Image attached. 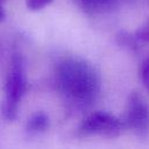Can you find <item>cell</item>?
Segmentation results:
<instances>
[{
	"label": "cell",
	"instance_id": "obj_6",
	"mask_svg": "<svg viewBox=\"0 0 149 149\" xmlns=\"http://www.w3.org/2000/svg\"><path fill=\"white\" fill-rule=\"evenodd\" d=\"M116 42L130 50H137L143 44L149 43V20L143 22L133 33L120 31L116 35Z\"/></svg>",
	"mask_w": 149,
	"mask_h": 149
},
{
	"label": "cell",
	"instance_id": "obj_9",
	"mask_svg": "<svg viewBox=\"0 0 149 149\" xmlns=\"http://www.w3.org/2000/svg\"><path fill=\"white\" fill-rule=\"evenodd\" d=\"M51 1L52 0H27V6L34 10H36V9H40L44 6H47Z\"/></svg>",
	"mask_w": 149,
	"mask_h": 149
},
{
	"label": "cell",
	"instance_id": "obj_3",
	"mask_svg": "<svg viewBox=\"0 0 149 149\" xmlns=\"http://www.w3.org/2000/svg\"><path fill=\"white\" fill-rule=\"evenodd\" d=\"M125 129L123 121L111 113L97 111L86 115L77 128L78 137H88V136H105V137H115L121 134Z\"/></svg>",
	"mask_w": 149,
	"mask_h": 149
},
{
	"label": "cell",
	"instance_id": "obj_7",
	"mask_svg": "<svg viewBox=\"0 0 149 149\" xmlns=\"http://www.w3.org/2000/svg\"><path fill=\"white\" fill-rule=\"evenodd\" d=\"M49 126H50L49 116L43 112H36L27 120L24 130L28 135L33 136V135H38L41 133H44L45 130H48Z\"/></svg>",
	"mask_w": 149,
	"mask_h": 149
},
{
	"label": "cell",
	"instance_id": "obj_4",
	"mask_svg": "<svg viewBox=\"0 0 149 149\" xmlns=\"http://www.w3.org/2000/svg\"><path fill=\"white\" fill-rule=\"evenodd\" d=\"M125 128L132 130L141 139L149 135V105L137 92H132L126 102L123 115Z\"/></svg>",
	"mask_w": 149,
	"mask_h": 149
},
{
	"label": "cell",
	"instance_id": "obj_8",
	"mask_svg": "<svg viewBox=\"0 0 149 149\" xmlns=\"http://www.w3.org/2000/svg\"><path fill=\"white\" fill-rule=\"evenodd\" d=\"M139 76L143 86L149 91V57H147L140 65Z\"/></svg>",
	"mask_w": 149,
	"mask_h": 149
},
{
	"label": "cell",
	"instance_id": "obj_1",
	"mask_svg": "<svg viewBox=\"0 0 149 149\" xmlns=\"http://www.w3.org/2000/svg\"><path fill=\"white\" fill-rule=\"evenodd\" d=\"M56 86L61 94L77 107L93 104L101 88L98 70L78 56L63 58L56 66Z\"/></svg>",
	"mask_w": 149,
	"mask_h": 149
},
{
	"label": "cell",
	"instance_id": "obj_10",
	"mask_svg": "<svg viewBox=\"0 0 149 149\" xmlns=\"http://www.w3.org/2000/svg\"><path fill=\"white\" fill-rule=\"evenodd\" d=\"M3 17H5V10H3V9H2V7L0 6V21H1Z\"/></svg>",
	"mask_w": 149,
	"mask_h": 149
},
{
	"label": "cell",
	"instance_id": "obj_2",
	"mask_svg": "<svg viewBox=\"0 0 149 149\" xmlns=\"http://www.w3.org/2000/svg\"><path fill=\"white\" fill-rule=\"evenodd\" d=\"M26 87L27 81L23 57L20 52H14L5 81V95L1 105V113L6 120L13 121L16 118Z\"/></svg>",
	"mask_w": 149,
	"mask_h": 149
},
{
	"label": "cell",
	"instance_id": "obj_5",
	"mask_svg": "<svg viewBox=\"0 0 149 149\" xmlns=\"http://www.w3.org/2000/svg\"><path fill=\"white\" fill-rule=\"evenodd\" d=\"M135 1L136 0H74L81 10L90 15L111 13Z\"/></svg>",
	"mask_w": 149,
	"mask_h": 149
}]
</instances>
